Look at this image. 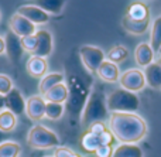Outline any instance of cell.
<instances>
[{"label": "cell", "mask_w": 161, "mask_h": 157, "mask_svg": "<svg viewBox=\"0 0 161 157\" xmlns=\"http://www.w3.org/2000/svg\"><path fill=\"white\" fill-rule=\"evenodd\" d=\"M109 130L120 143L137 144L147 135V123L137 113L114 112L109 116Z\"/></svg>", "instance_id": "obj_1"}, {"label": "cell", "mask_w": 161, "mask_h": 157, "mask_svg": "<svg viewBox=\"0 0 161 157\" xmlns=\"http://www.w3.org/2000/svg\"><path fill=\"white\" fill-rule=\"evenodd\" d=\"M108 116L109 110L106 106V96L100 91V88L96 87L89 93L85 102V106L80 113V123H82V126L89 127L96 122H105Z\"/></svg>", "instance_id": "obj_2"}, {"label": "cell", "mask_w": 161, "mask_h": 157, "mask_svg": "<svg viewBox=\"0 0 161 157\" xmlns=\"http://www.w3.org/2000/svg\"><path fill=\"white\" fill-rule=\"evenodd\" d=\"M106 106L110 113L114 112H129L133 113L139 109L140 101L134 92L126 91L123 88L110 92L106 96Z\"/></svg>", "instance_id": "obj_3"}, {"label": "cell", "mask_w": 161, "mask_h": 157, "mask_svg": "<svg viewBox=\"0 0 161 157\" xmlns=\"http://www.w3.org/2000/svg\"><path fill=\"white\" fill-rule=\"evenodd\" d=\"M27 144L33 149H53L59 146V139L53 130L42 125H36L27 135Z\"/></svg>", "instance_id": "obj_4"}, {"label": "cell", "mask_w": 161, "mask_h": 157, "mask_svg": "<svg viewBox=\"0 0 161 157\" xmlns=\"http://www.w3.org/2000/svg\"><path fill=\"white\" fill-rule=\"evenodd\" d=\"M79 58L85 70L93 74L97 71L100 64L105 61L106 54L103 53V50H100L99 47H95V45H82L79 48Z\"/></svg>", "instance_id": "obj_5"}, {"label": "cell", "mask_w": 161, "mask_h": 157, "mask_svg": "<svg viewBox=\"0 0 161 157\" xmlns=\"http://www.w3.org/2000/svg\"><path fill=\"white\" fill-rule=\"evenodd\" d=\"M119 84L123 89L130 91V92H139V91L144 89L146 84V78H144V72L137 68L133 70H127L120 75L119 78Z\"/></svg>", "instance_id": "obj_6"}, {"label": "cell", "mask_w": 161, "mask_h": 157, "mask_svg": "<svg viewBox=\"0 0 161 157\" xmlns=\"http://www.w3.org/2000/svg\"><path fill=\"white\" fill-rule=\"evenodd\" d=\"M8 25H10V31H13L16 36H19L20 38L23 37H28V36H33V34L37 33V28L36 24L27 20L25 17L20 16L19 13L13 14L8 20Z\"/></svg>", "instance_id": "obj_7"}, {"label": "cell", "mask_w": 161, "mask_h": 157, "mask_svg": "<svg viewBox=\"0 0 161 157\" xmlns=\"http://www.w3.org/2000/svg\"><path fill=\"white\" fill-rule=\"evenodd\" d=\"M45 101L42 96L40 95H33L25 101V115L31 119L33 122L41 121L45 116Z\"/></svg>", "instance_id": "obj_8"}, {"label": "cell", "mask_w": 161, "mask_h": 157, "mask_svg": "<svg viewBox=\"0 0 161 157\" xmlns=\"http://www.w3.org/2000/svg\"><path fill=\"white\" fill-rule=\"evenodd\" d=\"M4 42H6V54H7L8 59L13 64L17 65L23 55V47L20 37L16 36L13 31H8L4 37Z\"/></svg>", "instance_id": "obj_9"}, {"label": "cell", "mask_w": 161, "mask_h": 157, "mask_svg": "<svg viewBox=\"0 0 161 157\" xmlns=\"http://www.w3.org/2000/svg\"><path fill=\"white\" fill-rule=\"evenodd\" d=\"M17 13L20 16L25 17L27 20H30L33 24H44L50 20V14H47L44 10H41L40 7L34 4H23L17 8Z\"/></svg>", "instance_id": "obj_10"}, {"label": "cell", "mask_w": 161, "mask_h": 157, "mask_svg": "<svg viewBox=\"0 0 161 157\" xmlns=\"http://www.w3.org/2000/svg\"><path fill=\"white\" fill-rule=\"evenodd\" d=\"M4 98V109L13 112L14 115H23L25 112V101L23 98L21 92L17 88H13Z\"/></svg>", "instance_id": "obj_11"}, {"label": "cell", "mask_w": 161, "mask_h": 157, "mask_svg": "<svg viewBox=\"0 0 161 157\" xmlns=\"http://www.w3.org/2000/svg\"><path fill=\"white\" fill-rule=\"evenodd\" d=\"M37 47L33 53V57H48L53 53V36L47 30H38L36 33Z\"/></svg>", "instance_id": "obj_12"}, {"label": "cell", "mask_w": 161, "mask_h": 157, "mask_svg": "<svg viewBox=\"0 0 161 157\" xmlns=\"http://www.w3.org/2000/svg\"><path fill=\"white\" fill-rule=\"evenodd\" d=\"M134 61L139 67H148L154 61V51L148 42H140L134 50Z\"/></svg>", "instance_id": "obj_13"}, {"label": "cell", "mask_w": 161, "mask_h": 157, "mask_svg": "<svg viewBox=\"0 0 161 157\" xmlns=\"http://www.w3.org/2000/svg\"><path fill=\"white\" fill-rule=\"evenodd\" d=\"M96 75L105 82H116L120 78V71L117 64H113V62L105 59L100 64V67L97 68Z\"/></svg>", "instance_id": "obj_14"}, {"label": "cell", "mask_w": 161, "mask_h": 157, "mask_svg": "<svg viewBox=\"0 0 161 157\" xmlns=\"http://www.w3.org/2000/svg\"><path fill=\"white\" fill-rule=\"evenodd\" d=\"M47 59L42 57H31L27 61L25 70H27L28 75L33 78H42L47 74Z\"/></svg>", "instance_id": "obj_15"}, {"label": "cell", "mask_w": 161, "mask_h": 157, "mask_svg": "<svg viewBox=\"0 0 161 157\" xmlns=\"http://www.w3.org/2000/svg\"><path fill=\"white\" fill-rule=\"evenodd\" d=\"M146 84L153 89H161V67L157 62H151L144 68Z\"/></svg>", "instance_id": "obj_16"}, {"label": "cell", "mask_w": 161, "mask_h": 157, "mask_svg": "<svg viewBox=\"0 0 161 157\" xmlns=\"http://www.w3.org/2000/svg\"><path fill=\"white\" fill-rule=\"evenodd\" d=\"M68 95H69V89L62 82V84H58L53 89L48 91L44 95V99L47 102H54V104H64L68 101Z\"/></svg>", "instance_id": "obj_17"}, {"label": "cell", "mask_w": 161, "mask_h": 157, "mask_svg": "<svg viewBox=\"0 0 161 157\" xmlns=\"http://www.w3.org/2000/svg\"><path fill=\"white\" fill-rule=\"evenodd\" d=\"M122 25L127 33L134 34V36H142L148 30L150 25V20H144V21H137V20H131L127 16L122 19Z\"/></svg>", "instance_id": "obj_18"}, {"label": "cell", "mask_w": 161, "mask_h": 157, "mask_svg": "<svg viewBox=\"0 0 161 157\" xmlns=\"http://www.w3.org/2000/svg\"><path fill=\"white\" fill-rule=\"evenodd\" d=\"M64 74L59 72H51V74H45L44 76L41 78L38 85V89L41 95H45L50 89H53L54 87H57L58 84H62L64 82Z\"/></svg>", "instance_id": "obj_19"}, {"label": "cell", "mask_w": 161, "mask_h": 157, "mask_svg": "<svg viewBox=\"0 0 161 157\" xmlns=\"http://www.w3.org/2000/svg\"><path fill=\"white\" fill-rule=\"evenodd\" d=\"M126 16L131 20H137V21H144V20H150V11L148 7L142 2H136L133 4L129 6Z\"/></svg>", "instance_id": "obj_20"}, {"label": "cell", "mask_w": 161, "mask_h": 157, "mask_svg": "<svg viewBox=\"0 0 161 157\" xmlns=\"http://www.w3.org/2000/svg\"><path fill=\"white\" fill-rule=\"evenodd\" d=\"M31 4L40 7L47 14H59L64 8L65 0H33Z\"/></svg>", "instance_id": "obj_21"}, {"label": "cell", "mask_w": 161, "mask_h": 157, "mask_svg": "<svg viewBox=\"0 0 161 157\" xmlns=\"http://www.w3.org/2000/svg\"><path fill=\"white\" fill-rule=\"evenodd\" d=\"M112 157H143V152L137 144L120 143L113 150Z\"/></svg>", "instance_id": "obj_22"}, {"label": "cell", "mask_w": 161, "mask_h": 157, "mask_svg": "<svg viewBox=\"0 0 161 157\" xmlns=\"http://www.w3.org/2000/svg\"><path fill=\"white\" fill-rule=\"evenodd\" d=\"M100 144H102L100 137L97 135H95V133L89 132V130H86L82 135V137H80V147H82L86 153H93L95 154V152L97 150V147H99Z\"/></svg>", "instance_id": "obj_23"}, {"label": "cell", "mask_w": 161, "mask_h": 157, "mask_svg": "<svg viewBox=\"0 0 161 157\" xmlns=\"http://www.w3.org/2000/svg\"><path fill=\"white\" fill-rule=\"evenodd\" d=\"M150 45L154 53H158L161 48V16L156 17L151 24L150 33Z\"/></svg>", "instance_id": "obj_24"}, {"label": "cell", "mask_w": 161, "mask_h": 157, "mask_svg": "<svg viewBox=\"0 0 161 157\" xmlns=\"http://www.w3.org/2000/svg\"><path fill=\"white\" fill-rule=\"evenodd\" d=\"M17 126V116L13 112L4 109L0 112V130L8 133Z\"/></svg>", "instance_id": "obj_25"}, {"label": "cell", "mask_w": 161, "mask_h": 157, "mask_svg": "<svg viewBox=\"0 0 161 157\" xmlns=\"http://www.w3.org/2000/svg\"><path fill=\"white\" fill-rule=\"evenodd\" d=\"M21 147L17 142L6 140L0 143V157H19Z\"/></svg>", "instance_id": "obj_26"}, {"label": "cell", "mask_w": 161, "mask_h": 157, "mask_svg": "<svg viewBox=\"0 0 161 157\" xmlns=\"http://www.w3.org/2000/svg\"><path fill=\"white\" fill-rule=\"evenodd\" d=\"M127 55H129L127 48L122 47V45H116V47H113L108 54H106L108 61L113 62V64H117V62L125 61V59L127 58Z\"/></svg>", "instance_id": "obj_27"}, {"label": "cell", "mask_w": 161, "mask_h": 157, "mask_svg": "<svg viewBox=\"0 0 161 157\" xmlns=\"http://www.w3.org/2000/svg\"><path fill=\"white\" fill-rule=\"evenodd\" d=\"M62 115H64V105L47 102V105H45V118L51 119V121H58Z\"/></svg>", "instance_id": "obj_28"}, {"label": "cell", "mask_w": 161, "mask_h": 157, "mask_svg": "<svg viewBox=\"0 0 161 157\" xmlns=\"http://www.w3.org/2000/svg\"><path fill=\"white\" fill-rule=\"evenodd\" d=\"M13 88V81L10 76L6 74H0V96H6Z\"/></svg>", "instance_id": "obj_29"}, {"label": "cell", "mask_w": 161, "mask_h": 157, "mask_svg": "<svg viewBox=\"0 0 161 157\" xmlns=\"http://www.w3.org/2000/svg\"><path fill=\"white\" fill-rule=\"evenodd\" d=\"M21 40V47H23V51H27V53L33 54L34 50H36L37 47V37L36 34H33V36H28V37H23Z\"/></svg>", "instance_id": "obj_30"}, {"label": "cell", "mask_w": 161, "mask_h": 157, "mask_svg": "<svg viewBox=\"0 0 161 157\" xmlns=\"http://www.w3.org/2000/svg\"><path fill=\"white\" fill-rule=\"evenodd\" d=\"M54 157H80L78 153H75L74 150L68 149V147H55L54 150Z\"/></svg>", "instance_id": "obj_31"}, {"label": "cell", "mask_w": 161, "mask_h": 157, "mask_svg": "<svg viewBox=\"0 0 161 157\" xmlns=\"http://www.w3.org/2000/svg\"><path fill=\"white\" fill-rule=\"evenodd\" d=\"M113 150L114 149L110 144H100V146L97 147V150L95 152V156L96 157H112Z\"/></svg>", "instance_id": "obj_32"}, {"label": "cell", "mask_w": 161, "mask_h": 157, "mask_svg": "<svg viewBox=\"0 0 161 157\" xmlns=\"http://www.w3.org/2000/svg\"><path fill=\"white\" fill-rule=\"evenodd\" d=\"M88 130L89 132H92V133H95V135H102L105 130H108V127H106V125H105V122H96V123H93V125H91V126L88 127Z\"/></svg>", "instance_id": "obj_33"}, {"label": "cell", "mask_w": 161, "mask_h": 157, "mask_svg": "<svg viewBox=\"0 0 161 157\" xmlns=\"http://www.w3.org/2000/svg\"><path fill=\"white\" fill-rule=\"evenodd\" d=\"M99 137H100V142H102V144H113L114 143V136H113V133L110 132V130H105V132L102 133V135H99Z\"/></svg>", "instance_id": "obj_34"}, {"label": "cell", "mask_w": 161, "mask_h": 157, "mask_svg": "<svg viewBox=\"0 0 161 157\" xmlns=\"http://www.w3.org/2000/svg\"><path fill=\"white\" fill-rule=\"evenodd\" d=\"M3 53H6V42H4V38L0 37V55H2Z\"/></svg>", "instance_id": "obj_35"}, {"label": "cell", "mask_w": 161, "mask_h": 157, "mask_svg": "<svg viewBox=\"0 0 161 157\" xmlns=\"http://www.w3.org/2000/svg\"><path fill=\"white\" fill-rule=\"evenodd\" d=\"M2 110H4V98L0 96V112H2Z\"/></svg>", "instance_id": "obj_36"}, {"label": "cell", "mask_w": 161, "mask_h": 157, "mask_svg": "<svg viewBox=\"0 0 161 157\" xmlns=\"http://www.w3.org/2000/svg\"><path fill=\"white\" fill-rule=\"evenodd\" d=\"M6 136H7V135H6L4 132H2V130H0V143H3V142H6V140H4V139H6Z\"/></svg>", "instance_id": "obj_37"}, {"label": "cell", "mask_w": 161, "mask_h": 157, "mask_svg": "<svg viewBox=\"0 0 161 157\" xmlns=\"http://www.w3.org/2000/svg\"><path fill=\"white\" fill-rule=\"evenodd\" d=\"M157 64H158V65H160V67H161V57H160V58H158V59H157Z\"/></svg>", "instance_id": "obj_38"}, {"label": "cell", "mask_w": 161, "mask_h": 157, "mask_svg": "<svg viewBox=\"0 0 161 157\" xmlns=\"http://www.w3.org/2000/svg\"><path fill=\"white\" fill-rule=\"evenodd\" d=\"M0 20H2V11H0Z\"/></svg>", "instance_id": "obj_39"}, {"label": "cell", "mask_w": 161, "mask_h": 157, "mask_svg": "<svg viewBox=\"0 0 161 157\" xmlns=\"http://www.w3.org/2000/svg\"><path fill=\"white\" fill-rule=\"evenodd\" d=\"M158 54H160V55H161V48H160V51H158Z\"/></svg>", "instance_id": "obj_40"}, {"label": "cell", "mask_w": 161, "mask_h": 157, "mask_svg": "<svg viewBox=\"0 0 161 157\" xmlns=\"http://www.w3.org/2000/svg\"><path fill=\"white\" fill-rule=\"evenodd\" d=\"M47 157H51V156H47ZM53 157H54V156H53Z\"/></svg>", "instance_id": "obj_41"}]
</instances>
